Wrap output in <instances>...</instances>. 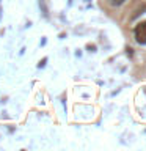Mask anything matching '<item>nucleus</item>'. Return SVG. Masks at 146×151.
<instances>
[{
    "label": "nucleus",
    "instance_id": "nucleus-4",
    "mask_svg": "<svg viewBox=\"0 0 146 151\" xmlns=\"http://www.w3.org/2000/svg\"><path fill=\"white\" fill-rule=\"evenodd\" d=\"M46 61H47V58H42L39 63H38V68H44V65H46Z\"/></svg>",
    "mask_w": 146,
    "mask_h": 151
},
{
    "label": "nucleus",
    "instance_id": "nucleus-5",
    "mask_svg": "<svg viewBox=\"0 0 146 151\" xmlns=\"http://www.w3.org/2000/svg\"><path fill=\"white\" fill-rule=\"evenodd\" d=\"M87 49H88L89 52H94V50H96V46H94V44H88Z\"/></svg>",
    "mask_w": 146,
    "mask_h": 151
},
{
    "label": "nucleus",
    "instance_id": "nucleus-3",
    "mask_svg": "<svg viewBox=\"0 0 146 151\" xmlns=\"http://www.w3.org/2000/svg\"><path fill=\"white\" fill-rule=\"evenodd\" d=\"M108 2H110L112 6H121V5L124 3L126 0H108Z\"/></svg>",
    "mask_w": 146,
    "mask_h": 151
},
{
    "label": "nucleus",
    "instance_id": "nucleus-2",
    "mask_svg": "<svg viewBox=\"0 0 146 151\" xmlns=\"http://www.w3.org/2000/svg\"><path fill=\"white\" fill-rule=\"evenodd\" d=\"M145 13H146V3H143L140 8H137V9H135V13L132 14V19H137L138 16H141V14H145Z\"/></svg>",
    "mask_w": 146,
    "mask_h": 151
},
{
    "label": "nucleus",
    "instance_id": "nucleus-1",
    "mask_svg": "<svg viewBox=\"0 0 146 151\" xmlns=\"http://www.w3.org/2000/svg\"><path fill=\"white\" fill-rule=\"evenodd\" d=\"M135 38H137V42L146 44V22H141L135 27Z\"/></svg>",
    "mask_w": 146,
    "mask_h": 151
}]
</instances>
